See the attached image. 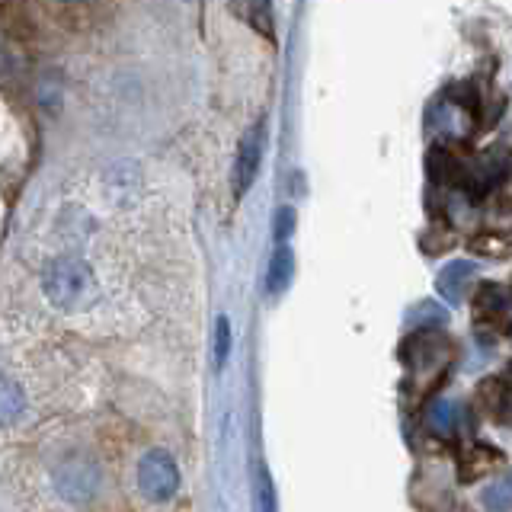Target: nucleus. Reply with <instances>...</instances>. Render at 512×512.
I'll return each mask as SVG.
<instances>
[{
	"label": "nucleus",
	"mask_w": 512,
	"mask_h": 512,
	"mask_svg": "<svg viewBox=\"0 0 512 512\" xmlns=\"http://www.w3.org/2000/svg\"><path fill=\"white\" fill-rule=\"evenodd\" d=\"M228 352H231V320L218 317L215 320V365L218 368L228 362Z\"/></svg>",
	"instance_id": "19"
},
{
	"label": "nucleus",
	"mask_w": 512,
	"mask_h": 512,
	"mask_svg": "<svg viewBox=\"0 0 512 512\" xmlns=\"http://www.w3.org/2000/svg\"><path fill=\"white\" fill-rule=\"evenodd\" d=\"M256 512H276V484H272V477L266 471V464L256 468Z\"/></svg>",
	"instance_id": "17"
},
{
	"label": "nucleus",
	"mask_w": 512,
	"mask_h": 512,
	"mask_svg": "<svg viewBox=\"0 0 512 512\" xmlns=\"http://www.w3.org/2000/svg\"><path fill=\"white\" fill-rule=\"evenodd\" d=\"M42 295L61 314H80L93 308L100 298V282H96L90 263H84L80 256H55L42 269Z\"/></svg>",
	"instance_id": "1"
},
{
	"label": "nucleus",
	"mask_w": 512,
	"mask_h": 512,
	"mask_svg": "<svg viewBox=\"0 0 512 512\" xmlns=\"http://www.w3.org/2000/svg\"><path fill=\"white\" fill-rule=\"evenodd\" d=\"M480 256H512V237L509 234H477L468 244Z\"/></svg>",
	"instance_id": "14"
},
{
	"label": "nucleus",
	"mask_w": 512,
	"mask_h": 512,
	"mask_svg": "<svg viewBox=\"0 0 512 512\" xmlns=\"http://www.w3.org/2000/svg\"><path fill=\"white\" fill-rule=\"evenodd\" d=\"M55 490L64 496L68 503H90L100 487V464L87 455H68L55 464Z\"/></svg>",
	"instance_id": "2"
},
{
	"label": "nucleus",
	"mask_w": 512,
	"mask_h": 512,
	"mask_svg": "<svg viewBox=\"0 0 512 512\" xmlns=\"http://www.w3.org/2000/svg\"><path fill=\"white\" fill-rule=\"evenodd\" d=\"M138 487L151 503H167L180 490V468L167 452L154 448L138 461Z\"/></svg>",
	"instance_id": "4"
},
{
	"label": "nucleus",
	"mask_w": 512,
	"mask_h": 512,
	"mask_svg": "<svg viewBox=\"0 0 512 512\" xmlns=\"http://www.w3.org/2000/svg\"><path fill=\"white\" fill-rule=\"evenodd\" d=\"M448 96H452V100H458L464 109H471V112H477V90L471 87V84H458L455 90H448Z\"/></svg>",
	"instance_id": "22"
},
{
	"label": "nucleus",
	"mask_w": 512,
	"mask_h": 512,
	"mask_svg": "<svg viewBox=\"0 0 512 512\" xmlns=\"http://www.w3.org/2000/svg\"><path fill=\"white\" fill-rule=\"evenodd\" d=\"M26 397L23 388L13 378H0V426H10L23 416Z\"/></svg>",
	"instance_id": "12"
},
{
	"label": "nucleus",
	"mask_w": 512,
	"mask_h": 512,
	"mask_svg": "<svg viewBox=\"0 0 512 512\" xmlns=\"http://www.w3.org/2000/svg\"><path fill=\"white\" fill-rule=\"evenodd\" d=\"M400 359L410 365V372L420 375H432L439 381L442 365L452 359V349H448V340L439 330H416L410 340L400 349Z\"/></svg>",
	"instance_id": "3"
},
{
	"label": "nucleus",
	"mask_w": 512,
	"mask_h": 512,
	"mask_svg": "<svg viewBox=\"0 0 512 512\" xmlns=\"http://www.w3.org/2000/svg\"><path fill=\"white\" fill-rule=\"evenodd\" d=\"M295 208L292 205H282L279 212H276V224H272V234H276V240L279 244H285L288 237L295 234Z\"/></svg>",
	"instance_id": "20"
},
{
	"label": "nucleus",
	"mask_w": 512,
	"mask_h": 512,
	"mask_svg": "<svg viewBox=\"0 0 512 512\" xmlns=\"http://www.w3.org/2000/svg\"><path fill=\"white\" fill-rule=\"evenodd\" d=\"M263 122H256L250 132L240 138L237 148V160H234V192L244 196V192L253 186L256 173H260V160H263Z\"/></svg>",
	"instance_id": "5"
},
{
	"label": "nucleus",
	"mask_w": 512,
	"mask_h": 512,
	"mask_svg": "<svg viewBox=\"0 0 512 512\" xmlns=\"http://www.w3.org/2000/svg\"><path fill=\"white\" fill-rule=\"evenodd\" d=\"M231 10L253 32H260L266 39H276V16H272L269 0H231Z\"/></svg>",
	"instance_id": "7"
},
{
	"label": "nucleus",
	"mask_w": 512,
	"mask_h": 512,
	"mask_svg": "<svg viewBox=\"0 0 512 512\" xmlns=\"http://www.w3.org/2000/svg\"><path fill=\"white\" fill-rule=\"evenodd\" d=\"M426 170H429V180L436 183V186L458 189V186H464V173H468V164L458 160L448 148H432L426 154Z\"/></svg>",
	"instance_id": "6"
},
{
	"label": "nucleus",
	"mask_w": 512,
	"mask_h": 512,
	"mask_svg": "<svg viewBox=\"0 0 512 512\" xmlns=\"http://www.w3.org/2000/svg\"><path fill=\"white\" fill-rule=\"evenodd\" d=\"M426 420L432 426V432H442V436H452V429H455V404L452 400H436V404L429 407L426 413Z\"/></svg>",
	"instance_id": "16"
},
{
	"label": "nucleus",
	"mask_w": 512,
	"mask_h": 512,
	"mask_svg": "<svg viewBox=\"0 0 512 512\" xmlns=\"http://www.w3.org/2000/svg\"><path fill=\"white\" fill-rule=\"evenodd\" d=\"M506 292L500 285H490L484 282L477 288V295H474V317H477V324H490L493 327V320H500L506 314Z\"/></svg>",
	"instance_id": "8"
},
{
	"label": "nucleus",
	"mask_w": 512,
	"mask_h": 512,
	"mask_svg": "<svg viewBox=\"0 0 512 512\" xmlns=\"http://www.w3.org/2000/svg\"><path fill=\"white\" fill-rule=\"evenodd\" d=\"M292 272H295L292 247L279 244L276 253H272V260H269V269H266V292L269 295H282L288 288V282H292Z\"/></svg>",
	"instance_id": "10"
},
{
	"label": "nucleus",
	"mask_w": 512,
	"mask_h": 512,
	"mask_svg": "<svg viewBox=\"0 0 512 512\" xmlns=\"http://www.w3.org/2000/svg\"><path fill=\"white\" fill-rule=\"evenodd\" d=\"M103 180H106V196L112 202H125L128 192L138 186V170L132 164H116V167L106 170Z\"/></svg>",
	"instance_id": "13"
},
{
	"label": "nucleus",
	"mask_w": 512,
	"mask_h": 512,
	"mask_svg": "<svg viewBox=\"0 0 512 512\" xmlns=\"http://www.w3.org/2000/svg\"><path fill=\"white\" fill-rule=\"evenodd\" d=\"M39 100L48 112H58L61 109V84L52 77H45L42 80V87H39Z\"/></svg>",
	"instance_id": "21"
},
{
	"label": "nucleus",
	"mask_w": 512,
	"mask_h": 512,
	"mask_svg": "<svg viewBox=\"0 0 512 512\" xmlns=\"http://www.w3.org/2000/svg\"><path fill=\"white\" fill-rule=\"evenodd\" d=\"M26 87V74H23V64L16 58L10 48L0 45V93L7 100H20V93Z\"/></svg>",
	"instance_id": "11"
},
{
	"label": "nucleus",
	"mask_w": 512,
	"mask_h": 512,
	"mask_svg": "<svg viewBox=\"0 0 512 512\" xmlns=\"http://www.w3.org/2000/svg\"><path fill=\"white\" fill-rule=\"evenodd\" d=\"M474 461L471 464H464V477L461 480H474V477H480V474H484V471H490L493 468V464H500V452H496V448H474V452H468Z\"/></svg>",
	"instance_id": "18"
},
{
	"label": "nucleus",
	"mask_w": 512,
	"mask_h": 512,
	"mask_svg": "<svg viewBox=\"0 0 512 512\" xmlns=\"http://www.w3.org/2000/svg\"><path fill=\"white\" fill-rule=\"evenodd\" d=\"M64 4H80V0H64Z\"/></svg>",
	"instance_id": "24"
},
{
	"label": "nucleus",
	"mask_w": 512,
	"mask_h": 512,
	"mask_svg": "<svg viewBox=\"0 0 512 512\" xmlns=\"http://www.w3.org/2000/svg\"><path fill=\"white\" fill-rule=\"evenodd\" d=\"M477 272L474 263L468 260H455V263H448L442 272H439V292L442 298H448L452 304H458L464 298V288H468V279Z\"/></svg>",
	"instance_id": "9"
},
{
	"label": "nucleus",
	"mask_w": 512,
	"mask_h": 512,
	"mask_svg": "<svg viewBox=\"0 0 512 512\" xmlns=\"http://www.w3.org/2000/svg\"><path fill=\"white\" fill-rule=\"evenodd\" d=\"M503 384H506V388H512V362H509V368H506V375H503Z\"/></svg>",
	"instance_id": "23"
},
{
	"label": "nucleus",
	"mask_w": 512,
	"mask_h": 512,
	"mask_svg": "<svg viewBox=\"0 0 512 512\" xmlns=\"http://www.w3.org/2000/svg\"><path fill=\"white\" fill-rule=\"evenodd\" d=\"M484 503L493 512H509L512 509V474L493 480V484L484 490Z\"/></svg>",
	"instance_id": "15"
}]
</instances>
